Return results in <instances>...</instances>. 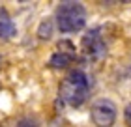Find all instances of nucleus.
<instances>
[{"label": "nucleus", "instance_id": "nucleus-1", "mask_svg": "<svg viewBox=\"0 0 131 127\" xmlns=\"http://www.w3.org/2000/svg\"><path fill=\"white\" fill-rule=\"evenodd\" d=\"M86 25V9L79 2H62L56 9V26L60 32H79Z\"/></svg>", "mask_w": 131, "mask_h": 127}, {"label": "nucleus", "instance_id": "nucleus-2", "mask_svg": "<svg viewBox=\"0 0 131 127\" xmlns=\"http://www.w3.org/2000/svg\"><path fill=\"white\" fill-rule=\"evenodd\" d=\"M88 95V77L82 71H71L60 84V97L69 107H81Z\"/></svg>", "mask_w": 131, "mask_h": 127}, {"label": "nucleus", "instance_id": "nucleus-3", "mask_svg": "<svg viewBox=\"0 0 131 127\" xmlns=\"http://www.w3.org/2000/svg\"><path fill=\"white\" fill-rule=\"evenodd\" d=\"M92 120L97 127H111L116 122V105L111 99H97L92 105Z\"/></svg>", "mask_w": 131, "mask_h": 127}, {"label": "nucleus", "instance_id": "nucleus-4", "mask_svg": "<svg viewBox=\"0 0 131 127\" xmlns=\"http://www.w3.org/2000/svg\"><path fill=\"white\" fill-rule=\"evenodd\" d=\"M82 51L94 60H99V58L105 56L107 47H105V41L101 38V34H99V28L90 30V32L82 38Z\"/></svg>", "mask_w": 131, "mask_h": 127}, {"label": "nucleus", "instance_id": "nucleus-5", "mask_svg": "<svg viewBox=\"0 0 131 127\" xmlns=\"http://www.w3.org/2000/svg\"><path fill=\"white\" fill-rule=\"evenodd\" d=\"M15 32H17V28L13 25V21H11V17L8 15V11L2 8V9H0V39L13 38Z\"/></svg>", "mask_w": 131, "mask_h": 127}, {"label": "nucleus", "instance_id": "nucleus-6", "mask_svg": "<svg viewBox=\"0 0 131 127\" xmlns=\"http://www.w3.org/2000/svg\"><path fill=\"white\" fill-rule=\"evenodd\" d=\"M73 54H68V52H62V51H56L52 56L49 58V65L52 69H64L73 62Z\"/></svg>", "mask_w": 131, "mask_h": 127}, {"label": "nucleus", "instance_id": "nucleus-7", "mask_svg": "<svg viewBox=\"0 0 131 127\" xmlns=\"http://www.w3.org/2000/svg\"><path fill=\"white\" fill-rule=\"evenodd\" d=\"M51 34H52V26H51V21H43L39 25L38 28V36L41 39H49L51 38Z\"/></svg>", "mask_w": 131, "mask_h": 127}, {"label": "nucleus", "instance_id": "nucleus-8", "mask_svg": "<svg viewBox=\"0 0 131 127\" xmlns=\"http://www.w3.org/2000/svg\"><path fill=\"white\" fill-rule=\"evenodd\" d=\"M58 51L68 52V54H73V56H75V47H73V43L68 41V39H62L60 43H58Z\"/></svg>", "mask_w": 131, "mask_h": 127}, {"label": "nucleus", "instance_id": "nucleus-9", "mask_svg": "<svg viewBox=\"0 0 131 127\" xmlns=\"http://www.w3.org/2000/svg\"><path fill=\"white\" fill-rule=\"evenodd\" d=\"M15 127H38V122H36L34 118L26 116V118H21L19 122H17V125H15Z\"/></svg>", "mask_w": 131, "mask_h": 127}, {"label": "nucleus", "instance_id": "nucleus-10", "mask_svg": "<svg viewBox=\"0 0 131 127\" xmlns=\"http://www.w3.org/2000/svg\"><path fill=\"white\" fill-rule=\"evenodd\" d=\"M126 122L129 123V127H131V105L126 108Z\"/></svg>", "mask_w": 131, "mask_h": 127}]
</instances>
